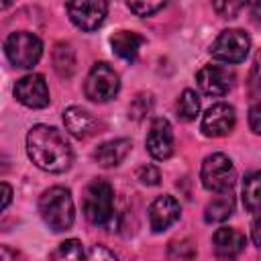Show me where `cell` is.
<instances>
[{"mask_svg":"<svg viewBox=\"0 0 261 261\" xmlns=\"http://www.w3.org/2000/svg\"><path fill=\"white\" fill-rule=\"evenodd\" d=\"M27 153L31 161L49 173H63L69 169L73 153L61 130L49 124H35L27 135Z\"/></svg>","mask_w":261,"mask_h":261,"instance_id":"cell-1","label":"cell"},{"mask_svg":"<svg viewBox=\"0 0 261 261\" xmlns=\"http://www.w3.org/2000/svg\"><path fill=\"white\" fill-rule=\"evenodd\" d=\"M39 212H41L43 222L49 228H53L57 232L67 230L73 224V216H75L69 190L61 188V186H53V188L45 190L39 198Z\"/></svg>","mask_w":261,"mask_h":261,"instance_id":"cell-2","label":"cell"},{"mask_svg":"<svg viewBox=\"0 0 261 261\" xmlns=\"http://www.w3.org/2000/svg\"><path fill=\"white\" fill-rule=\"evenodd\" d=\"M84 216L96 224V226H104L110 222L112 218V210H114V190L106 179H94L88 184V188L84 190Z\"/></svg>","mask_w":261,"mask_h":261,"instance_id":"cell-3","label":"cell"},{"mask_svg":"<svg viewBox=\"0 0 261 261\" xmlns=\"http://www.w3.org/2000/svg\"><path fill=\"white\" fill-rule=\"evenodd\" d=\"M200 179L208 192L224 194V192H230V188L234 186L237 171H234L232 161L224 153H212L202 163Z\"/></svg>","mask_w":261,"mask_h":261,"instance_id":"cell-4","label":"cell"},{"mask_svg":"<svg viewBox=\"0 0 261 261\" xmlns=\"http://www.w3.org/2000/svg\"><path fill=\"white\" fill-rule=\"evenodd\" d=\"M4 51L8 61L14 67H22L29 69L33 65H37V61L43 55V43L37 35L29 33V31H16L10 33L6 43H4Z\"/></svg>","mask_w":261,"mask_h":261,"instance_id":"cell-5","label":"cell"},{"mask_svg":"<svg viewBox=\"0 0 261 261\" xmlns=\"http://www.w3.org/2000/svg\"><path fill=\"white\" fill-rule=\"evenodd\" d=\"M249 49H251V41L247 33L241 29H228V31H222L212 41L210 55L224 63H241L245 61Z\"/></svg>","mask_w":261,"mask_h":261,"instance_id":"cell-6","label":"cell"},{"mask_svg":"<svg viewBox=\"0 0 261 261\" xmlns=\"http://www.w3.org/2000/svg\"><path fill=\"white\" fill-rule=\"evenodd\" d=\"M86 96L94 102H108L120 90V77L108 63H96L86 77Z\"/></svg>","mask_w":261,"mask_h":261,"instance_id":"cell-7","label":"cell"},{"mask_svg":"<svg viewBox=\"0 0 261 261\" xmlns=\"http://www.w3.org/2000/svg\"><path fill=\"white\" fill-rule=\"evenodd\" d=\"M65 10L75 27H80L82 31H96L106 18L108 4L104 0H84L65 4Z\"/></svg>","mask_w":261,"mask_h":261,"instance_id":"cell-8","label":"cell"},{"mask_svg":"<svg viewBox=\"0 0 261 261\" xmlns=\"http://www.w3.org/2000/svg\"><path fill=\"white\" fill-rule=\"evenodd\" d=\"M14 98L27 108H45L49 104V88L41 73H29L14 84Z\"/></svg>","mask_w":261,"mask_h":261,"instance_id":"cell-9","label":"cell"},{"mask_svg":"<svg viewBox=\"0 0 261 261\" xmlns=\"http://www.w3.org/2000/svg\"><path fill=\"white\" fill-rule=\"evenodd\" d=\"M196 82H198V88L206 96H224L230 92L234 84V73L228 67L210 63V65H204L196 73Z\"/></svg>","mask_w":261,"mask_h":261,"instance_id":"cell-10","label":"cell"},{"mask_svg":"<svg viewBox=\"0 0 261 261\" xmlns=\"http://www.w3.org/2000/svg\"><path fill=\"white\" fill-rule=\"evenodd\" d=\"M234 122H237V114H234V108L224 104V102H218V104H212L204 116H202V133L206 137H224L228 135L232 128H234Z\"/></svg>","mask_w":261,"mask_h":261,"instance_id":"cell-11","label":"cell"},{"mask_svg":"<svg viewBox=\"0 0 261 261\" xmlns=\"http://www.w3.org/2000/svg\"><path fill=\"white\" fill-rule=\"evenodd\" d=\"M145 143H147V151L153 159H159V161L167 159L173 153V130H171L169 120L155 118L149 126Z\"/></svg>","mask_w":261,"mask_h":261,"instance_id":"cell-12","label":"cell"},{"mask_svg":"<svg viewBox=\"0 0 261 261\" xmlns=\"http://www.w3.org/2000/svg\"><path fill=\"white\" fill-rule=\"evenodd\" d=\"M179 212H181L179 202L173 196H169V194L157 196L149 206V224L155 232L167 230L179 218Z\"/></svg>","mask_w":261,"mask_h":261,"instance_id":"cell-13","label":"cell"},{"mask_svg":"<svg viewBox=\"0 0 261 261\" xmlns=\"http://www.w3.org/2000/svg\"><path fill=\"white\" fill-rule=\"evenodd\" d=\"M212 245H214V253L218 259L222 261H232L237 259L243 249H245V237L230 226H222L214 232L212 237Z\"/></svg>","mask_w":261,"mask_h":261,"instance_id":"cell-14","label":"cell"},{"mask_svg":"<svg viewBox=\"0 0 261 261\" xmlns=\"http://www.w3.org/2000/svg\"><path fill=\"white\" fill-rule=\"evenodd\" d=\"M63 124H65L67 133L73 135L75 139H86V137L94 135L98 128L96 118L82 106H69L63 112Z\"/></svg>","mask_w":261,"mask_h":261,"instance_id":"cell-15","label":"cell"},{"mask_svg":"<svg viewBox=\"0 0 261 261\" xmlns=\"http://www.w3.org/2000/svg\"><path fill=\"white\" fill-rule=\"evenodd\" d=\"M128 151H130V141L128 139H112V141L102 143L94 151V159L102 167H116L124 161Z\"/></svg>","mask_w":261,"mask_h":261,"instance_id":"cell-16","label":"cell"},{"mask_svg":"<svg viewBox=\"0 0 261 261\" xmlns=\"http://www.w3.org/2000/svg\"><path fill=\"white\" fill-rule=\"evenodd\" d=\"M110 45H112V51L124 59V61H135L141 47L145 45V39L133 31H118L110 37Z\"/></svg>","mask_w":261,"mask_h":261,"instance_id":"cell-17","label":"cell"},{"mask_svg":"<svg viewBox=\"0 0 261 261\" xmlns=\"http://www.w3.org/2000/svg\"><path fill=\"white\" fill-rule=\"evenodd\" d=\"M232 212H234V198L230 196V192H224V194L214 196L208 202V206L204 210V220L206 222H224Z\"/></svg>","mask_w":261,"mask_h":261,"instance_id":"cell-18","label":"cell"},{"mask_svg":"<svg viewBox=\"0 0 261 261\" xmlns=\"http://www.w3.org/2000/svg\"><path fill=\"white\" fill-rule=\"evenodd\" d=\"M51 261H86L84 247L77 239H67L51 253Z\"/></svg>","mask_w":261,"mask_h":261,"instance_id":"cell-19","label":"cell"},{"mask_svg":"<svg viewBox=\"0 0 261 261\" xmlns=\"http://www.w3.org/2000/svg\"><path fill=\"white\" fill-rule=\"evenodd\" d=\"M53 65L57 69L59 75H65L69 77L75 69V55H73V49L69 45H57L55 53H53Z\"/></svg>","mask_w":261,"mask_h":261,"instance_id":"cell-20","label":"cell"},{"mask_svg":"<svg viewBox=\"0 0 261 261\" xmlns=\"http://www.w3.org/2000/svg\"><path fill=\"white\" fill-rule=\"evenodd\" d=\"M200 112V98L194 90H184L179 100H177V116L186 122L194 120Z\"/></svg>","mask_w":261,"mask_h":261,"instance_id":"cell-21","label":"cell"},{"mask_svg":"<svg viewBox=\"0 0 261 261\" xmlns=\"http://www.w3.org/2000/svg\"><path fill=\"white\" fill-rule=\"evenodd\" d=\"M259 179H261V175L255 171V173L247 175L245 184H243V202H245V208L253 214L259 212Z\"/></svg>","mask_w":261,"mask_h":261,"instance_id":"cell-22","label":"cell"},{"mask_svg":"<svg viewBox=\"0 0 261 261\" xmlns=\"http://www.w3.org/2000/svg\"><path fill=\"white\" fill-rule=\"evenodd\" d=\"M151 108H153V98H151V94H139V96L130 102L128 114H130L135 120H141L145 114L151 112Z\"/></svg>","mask_w":261,"mask_h":261,"instance_id":"cell-23","label":"cell"},{"mask_svg":"<svg viewBox=\"0 0 261 261\" xmlns=\"http://www.w3.org/2000/svg\"><path fill=\"white\" fill-rule=\"evenodd\" d=\"M169 255L173 259H179V261H190L194 255H196V249L190 241H181V243H171V249H169Z\"/></svg>","mask_w":261,"mask_h":261,"instance_id":"cell-24","label":"cell"},{"mask_svg":"<svg viewBox=\"0 0 261 261\" xmlns=\"http://www.w3.org/2000/svg\"><path fill=\"white\" fill-rule=\"evenodd\" d=\"M137 177L143 181V184H147V186H157L159 184V179H161V171L155 167V165H141L139 167V171H137Z\"/></svg>","mask_w":261,"mask_h":261,"instance_id":"cell-25","label":"cell"},{"mask_svg":"<svg viewBox=\"0 0 261 261\" xmlns=\"http://www.w3.org/2000/svg\"><path fill=\"white\" fill-rule=\"evenodd\" d=\"M86 261H118V257L104 245H94L90 251H88V257Z\"/></svg>","mask_w":261,"mask_h":261,"instance_id":"cell-26","label":"cell"},{"mask_svg":"<svg viewBox=\"0 0 261 261\" xmlns=\"http://www.w3.org/2000/svg\"><path fill=\"white\" fill-rule=\"evenodd\" d=\"M163 6H165L163 2H128V8L139 16H149L157 10H161Z\"/></svg>","mask_w":261,"mask_h":261,"instance_id":"cell-27","label":"cell"},{"mask_svg":"<svg viewBox=\"0 0 261 261\" xmlns=\"http://www.w3.org/2000/svg\"><path fill=\"white\" fill-rule=\"evenodd\" d=\"M259 120H261V106L259 104H253L251 110H249V126H251V130L255 135L261 133V122Z\"/></svg>","mask_w":261,"mask_h":261,"instance_id":"cell-28","label":"cell"},{"mask_svg":"<svg viewBox=\"0 0 261 261\" xmlns=\"http://www.w3.org/2000/svg\"><path fill=\"white\" fill-rule=\"evenodd\" d=\"M214 8H216L224 18H232V16L243 8V4H226V2L222 4V2H216V4H214Z\"/></svg>","mask_w":261,"mask_h":261,"instance_id":"cell-29","label":"cell"},{"mask_svg":"<svg viewBox=\"0 0 261 261\" xmlns=\"http://www.w3.org/2000/svg\"><path fill=\"white\" fill-rule=\"evenodd\" d=\"M12 202V188L4 181H0V212Z\"/></svg>","mask_w":261,"mask_h":261,"instance_id":"cell-30","label":"cell"},{"mask_svg":"<svg viewBox=\"0 0 261 261\" xmlns=\"http://www.w3.org/2000/svg\"><path fill=\"white\" fill-rule=\"evenodd\" d=\"M0 261H16V253L4 245H0Z\"/></svg>","mask_w":261,"mask_h":261,"instance_id":"cell-31","label":"cell"},{"mask_svg":"<svg viewBox=\"0 0 261 261\" xmlns=\"http://www.w3.org/2000/svg\"><path fill=\"white\" fill-rule=\"evenodd\" d=\"M251 232H253V245L259 247V218L253 220V224H251Z\"/></svg>","mask_w":261,"mask_h":261,"instance_id":"cell-32","label":"cell"}]
</instances>
